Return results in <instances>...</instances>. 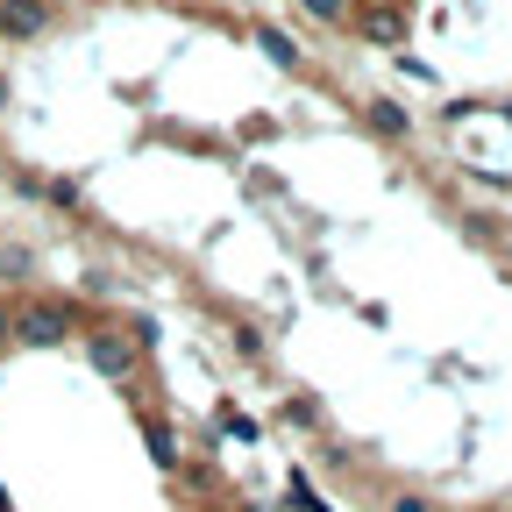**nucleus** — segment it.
I'll list each match as a JSON object with an SVG mask.
<instances>
[{
    "instance_id": "1",
    "label": "nucleus",
    "mask_w": 512,
    "mask_h": 512,
    "mask_svg": "<svg viewBox=\"0 0 512 512\" xmlns=\"http://www.w3.org/2000/svg\"><path fill=\"white\" fill-rule=\"evenodd\" d=\"M8 320H15V342L22 349H64V342H72V306L29 299V306H8Z\"/></svg>"
},
{
    "instance_id": "2",
    "label": "nucleus",
    "mask_w": 512,
    "mask_h": 512,
    "mask_svg": "<svg viewBox=\"0 0 512 512\" xmlns=\"http://www.w3.org/2000/svg\"><path fill=\"white\" fill-rule=\"evenodd\" d=\"M57 29V0H0V43H43Z\"/></svg>"
},
{
    "instance_id": "3",
    "label": "nucleus",
    "mask_w": 512,
    "mask_h": 512,
    "mask_svg": "<svg viewBox=\"0 0 512 512\" xmlns=\"http://www.w3.org/2000/svg\"><path fill=\"white\" fill-rule=\"evenodd\" d=\"M86 356H93L100 377H128V370H136V349H128L114 328H93V335H86Z\"/></svg>"
},
{
    "instance_id": "4",
    "label": "nucleus",
    "mask_w": 512,
    "mask_h": 512,
    "mask_svg": "<svg viewBox=\"0 0 512 512\" xmlns=\"http://www.w3.org/2000/svg\"><path fill=\"white\" fill-rule=\"evenodd\" d=\"M249 36H256V50H264L271 64H285V72H292V64H299V43L278 29V22H249Z\"/></svg>"
},
{
    "instance_id": "5",
    "label": "nucleus",
    "mask_w": 512,
    "mask_h": 512,
    "mask_svg": "<svg viewBox=\"0 0 512 512\" xmlns=\"http://www.w3.org/2000/svg\"><path fill=\"white\" fill-rule=\"evenodd\" d=\"M363 114H370V128H377V136H392V143H399V136H413V114H406L399 100H370Z\"/></svg>"
},
{
    "instance_id": "6",
    "label": "nucleus",
    "mask_w": 512,
    "mask_h": 512,
    "mask_svg": "<svg viewBox=\"0 0 512 512\" xmlns=\"http://www.w3.org/2000/svg\"><path fill=\"white\" fill-rule=\"evenodd\" d=\"M0 278H36V249H22V242H0Z\"/></svg>"
},
{
    "instance_id": "7",
    "label": "nucleus",
    "mask_w": 512,
    "mask_h": 512,
    "mask_svg": "<svg viewBox=\"0 0 512 512\" xmlns=\"http://www.w3.org/2000/svg\"><path fill=\"white\" fill-rule=\"evenodd\" d=\"M306 15L335 29V22H349V0H306Z\"/></svg>"
},
{
    "instance_id": "8",
    "label": "nucleus",
    "mask_w": 512,
    "mask_h": 512,
    "mask_svg": "<svg viewBox=\"0 0 512 512\" xmlns=\"http://www.w3.org/2000/svg\"><path fill=\"white\" fill-rule=\"evenodd\" d=\"M285 420H292V427H313L320 413H313V399H285Z\"/></svg>"
},
{
    "instance_id": "9",
    "label": "nucleus",
    "mask_w": 512,
    "mask_h": 512,
    "mask_svg": "<svg viewBox=\"0 0 512 512\" xmlns=\"http://www.w3.org/2000/svg\"><path fill=\"white\" fill-rule=\"evenodd\" d=\"M392 512H434V505H427V498H413V491H399V498H392Z\"/></svg>"
},
{
    "instance_id": "10",
    "label": "nucleus",
    "mask_w": 512,
    "mask_h": 512,
    "mask_svg": "<svg viewBox=\"0 0 512 512\" xmlns=\"http://www.w3.org/2000/svg\"><path fill=\"white\" fill-rule=\"evenodd\" d=\"M15 107V79H8V64H0V114Z\"/></svg>"
},
{
    "instance_id": "11",
    "label": "nucleus",
    "mask_w": 512,
    "mask_h": 512,
    "mask_svg": "<svg viewBox=\"0 0 512 512\" xmlns=\"http://www.w3.org/2000/svg\"><path fill=\"white\" fill-rule=\"evenodd\" d=\"M0 349H15V320H8V306H0Z\"/></svg>"
},
{
    "instance_id": "12",
    "label": "nucleus",
    "mask_w": 512,
    "mask_h": 512,
    "mask_svg": "<svg viewBox=\"0 0 512 512\" xmlns=\"http://www.w3.org/2000/svg\"><path fill=\"white\" fill-rule=\"evenodd\" d=\"M505 256H512V242H505Z\"/></svg>"
}]
</instances>
